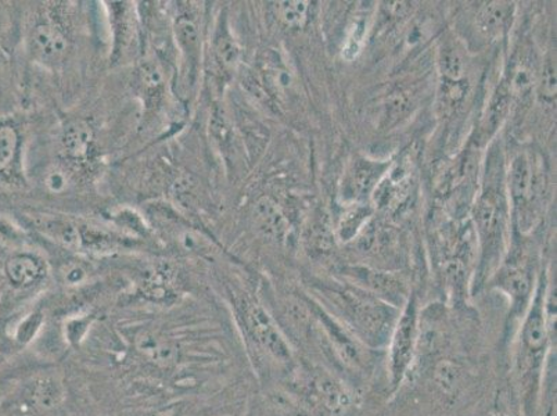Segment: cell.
I'll return each mask as SVG.
<instances>
[{
	"mask_svg": "<svg viewBox=\"0 0 557 416\" xmlns=\"http://www.w3.org/2000/svg\"><path fill=\"white\" fill-rule=\"evenodd\" d=\"M233 313L245 343L256 362L268 368H285L293 363V350L275 318L262 304L247 294L233 301Z\"/></svg>",
	"mask_w": 557,
	"mask_h": 416,
	"instance_id": "277c9868",
	"label": "cell"
},
{
	"mask_svg": "<svg viewBox=\"0 0 557 416\" xmlns=\"http://www.w3.org/2000/svg\"><path fill=\"white\" fill-rule=\"evenodd\" d=\"M48 276L47 262L34 253L13 252L0 266V278L9 292L27 293L37 289Z\"/></svg>",
	"mask_w": 557,
	"mask_h": 416,
	"instance_id": "4fadbf2b",
	"label": "cell"
},
{
	"mask_svg": "<svg viewBox=\"0 0 557 416\" xmlns=\"http://www.w3.org/2000/svg\"><path fill=\"white\" fill-rule=\"evenodd\" d=\"M368 22L364 17H359L354 22L351 29H349L346 45L343 49V58L351 62L356 59L363 48L364 38H367Z\"/></svg>",
	"mask_w": 557,
	"mask_h": 416,
	"instance_id": "83f0119b",
	"label": "cell"
},
{
	"mask_svg": "<svg viewBox=\"0 0 557 416\" xmlns=\"http://www.w3.org/2000/svg\"><path fill=\"white\" fill-rule=\"evenodd\" d=\"M541 90L546 99H554L556 95V69L554 63L548 62L542 70Z\"/></svg>",
	"mask_w": 557,
	"mask_h": 416,
	"instance_id": "f546056e",
	"label": "cell"
},
{
	"mask_svg": "<svg viewBox=\"0 0 557 416\" xmlns=\"http://www.w3.org/2000/svg\"><path fill=\"white\" fill-rule=\"evenodd\" d=\"M34 230L64 250L83 252V231L77 221L67 217L34 215L29 217Z\"/></svg>",
	"mask_w": 557,
	"mask_h": 416,
	"instance_id": "2e32d148",
	"label": "cell"
},
{
	"mask_svg": "<svg viewBox=\"0 0 557 416\" xmlns=\"http://www.w3.org/2000/svg\"><path fill=\"white\" fill-rule=\"evenodd\" d=\"M8 384H0V397H2V394L4 393V390H7Z\"/></svg>",
	"mask_w": 557,
	"mask_h": 416,
	"instance_id": "1f68e13d",
	"label": "cell"
},
{
	"mask_svg": "<svg viewBox=\"0 0 557 416\" xmlns=\"http://www.w3.org/2000/svg\"><path fill=\"white\" fill-rule=\"evenodd\" d=\"M420 338L418 298L412 294L399 313L388 346V369L392 388L398 389L417 358Z\"/></svg>",
	"mask_w": 557,
	"mask_h": 416,
	"instance_id": "52a82bcc",
	"label": "cell"
},
{
	"mask_svg": "<svg viewBox=\"0 0 557 416\" xmlns=\"http://www.w3.org/2000/svg\"><path fill=\"white\" fill-rule=\"evenodd\" d=\"M62 276L67 285L75 286L86 281V278H88V270H86L84 264L70 262L65 264L63 267Z\"/></svg>",
	"mask_w": 557,
	"mask_h": 416,
	"instance_id": "f1b7e54d",
	"label": "cell"
},
{
	"mask_svg": "<svg viewBox=\"0 0 557 416\" xmlns=\"http://www.w3.org/2000/svg\"><path fill=\"white\" fill-rule=\"evenodd\" d=\"M495 286L510 301L509 318H523L534 296V273L529 257L521 246L504 258L494 273Z\"/></svg>",
	"mask_w": 557,
	"mask_h": 416,
	"instance_id": "ba28073f",
	"label": "cell"
},
{
	"mask_svg": "<svg viewBox=\"0 0 557 416\" xmlns=\"http://www.w3.org/2000/svg\"><path fill=\"white\" fill-rule=\"evenodd\" d=\"M176 45H178L184 65L186 85H195L201 58V32L191 14L182 13L174 23Z\"/></svg>",
	"mask_w": 557,
	"mask_h": 416,
	"instance_id": "5bb4252c",
	"label": "cell"
},
{
	"mask_svg": "<svg viewBox=\"0 0 557 416\" xmlns=\"http://www.w3.org/2000/svg\"><path fill=\"white\" fill-rule=\"evenodd\" d=\"M307 306L315 317L319 328L325 334L334 354L341 358L346 367L359 369L364 365V357H368L369 348L348 331L344 325L333 318L325 308L312 301H307Z\"/></svg>",
	"mask_w": 557,
	"mask_h": 416,
	"instance_id": "8fae6325",
	"label": "cell"
},
{
	"mask_svg": "<svg viewBox=\"0 0 557 416\" xmlns=\"http://www.w3.org/2000/svg\"><path fill=\"white\" fill-rule=\"evenodd\" d=\"M388 166L386 162H376L371 160H359L354 166L351 176H349V187H351L352 195L357 199H363L369 193L376 189L380 181Z\"/></svg>",
	"mask_w": 557,
	"mask_h": 416,
	"instance_id": "ffe728a7",
	"label": "cell"
},
{
	"mask_svg": "<svg viewBox=\"0 0 557 416\" xmlns=\"http://www.w3.org/2000/svg\"><path fill=\"white\" fill-rule=\"evenodd\" d=\"M440 73L443 83H462L466 81V59L457 44L445 45L440 52Z\"/></svg>",
	"mask_w": 557,
	"mask_h": 416,
	"instance_id": "cb8c5ba5",
	"label": "cell"
},
{
	"mask_svg": "<svg viewBox=\"0 0 557 416\" xmlns=\"http://www.w3.org/2000/svg\"><path fill=\"white\" fill-rule=\"evenodd\" d=\"M252 220L258 233L270 241L285 240L288 222L282 208L271 197H261L252 210Z\"/></svg>",
	"mask_w": 557,
	"mask_h": 416,
	"instance_id": "ac0fdd59",
	"label": "cell"
},
{
	"mask_svg": "<svg viewBox=\"0 0 557 416\" xmlns=\"http://www.w3.org/2000/svg\"><path fill=\"white\" fill-rule=\"evenodd\" d=\"M511 205L519 230L524 232L534 224L536 210L544 196L545 175L541 160L531 151L521 150L510 161L508 178Z\"/></svg>",
	"mask_w": 557,
	"mask_h": 416,
	"instance_id": "8992f818",
	"label": "cell"
},
{
	"mask_svg": "<svg viewBox=\"0 0 557 416\" xmlns=\"http://www.w3.org/2000/svg\"><path fill=\"white\" fill-rule=\"evenodd\" d=\"M343 276L351 282L349 285L372 294L394 308L404 307L408 302L407 286L393 273L364 267H348L343 268Z\"/></svg>",
	"mask_w": 557,
	"mask_h": 416,
	"instance_id": "7c38bea8",
	"label": "cell"
},
{
	"mask_svg": "<svg viewBox=\"0 0 557 416\" xmlns=\"http://www.w3.org/2000/svg\"><path fill=\"white\" fill-rule=\"evenodd\" d=\"M111 10H113L111 17H113L114 27V53L120 56L128 52L132 44L135 42L136 28L134 19H132L134 16L126 3H113Z\"/></svg>",
	"mask_w": 557,
	"mask_h": 416,
	"instance_id": "7402d4cb",
	"label": "cell"
},
{
	"mask_svg": "<svg viewBox=\"0 0 557 416\" xmlns=\"http://www.w3.org/2000/svg\"><path fill=\"white\" fill-rule=\"evenodd\" d=\"M509 17V4L500 2L485 3L475 16L479 33L485 38L494 39L503 34Z\"/></svg>",
	"mask_w": 557,
	"mask_h": 416,
	"instance_id": "603a6c76",
	"label": "cell"
},
{
	"mask_svg": "<svg viewBox=\"0 0 557 416\" xmlns=\"http://www.w3.org/2000/svg\"><path fill=\"white\" fill-rule=\"evenodd\" d=\"M503 154L491 150L483 186L475 200L473 218L480 245L479 285L493 278L506 257V236L510 224V201L506 189Z\"/></svg>",
	"mask_w": 557,
	"mask_h": 416,
	"instance_id": "6da1fadb",
	"label": "cell"
},
{
	"mask_svg": "<svg viewBox=\"0 0 557 416\" xmlns=\"http://www.w3.org/2000/svg\"><path fill=\"white\" fill-rule=\"evenodd\" d=\"M60 154L64 161L78 166L90 159L95 149V131L88 121L69 120L59 132Z\"/></svg>",
	"mask_w": 557,
	"mask_h": 416,
	"instance_id": "9a60e30c",
	"label": "cell"
},
{
	"mask_svg": "<svg viewBox=\"0 0 557 416\" xmlns=\"http://www.w3.org/2000/svg\"><path fill=\"white\" fill-rule=\"evenodd\" d=\"M460 377H462V369L458 364L445 359L437 364L434 369V382L443 393L449 394L457 390Z\"/></svg>",
	"mask_w": 557,
	"mask_h": 416,
	"instance_id": "4316f807",
	"label": "cell"
},
{
	"mask_svg": "<svg viewBox=\"0 0 557 416\" xmlns=\"http://www.w3.org/2000/svg\"><path fill=\"white\" fill-rule=\"evenodd\" d=\"M27 52L33 62L47 69L59 68L67 59L70 39L52 19H39L28 28Z\"/></svg>",
	"mask_w": 557,
	"mask_h": 416,
	"instance_id": "30bf717a",
	"label": "cell"
},
{
	"mask_svg": "<svg viewBox=\"0 0 557 416\" xmlns=\"http://www.w3.org/2000/svg\"><path fill=\"white\" fill-rule=\"evenodd\" d=\"M275 14L278 20L285 27L292 29H300L308 23V19H310V2H300V0H295V2H278L275 3Z\"/></svg>",
	"mask_w": 557,
	"mask_h": 416,
	"instance_id": "484cf974",
	"label": "cell"
},
{
	"mask_svg": "<svg viewBox=\"0 0 557 416\" xmlns=\"http://www.w3.org/2000/svg\"><path fill=\"white\" fill-rule=\"evenodd\" d=\"M212 59L216 65L221 77H231L235 73L240 62V48L235 37L231 33L230 23L224 14L215 25L214 35H212Z\"/></svg>",
	"mask_w": 557,
	"mask_h": 416,
	"instance_id": "e0dca14e",
	"label": "cell"
},
{
	"mask_svg": "<svg viewBox=\"0 0 557 416\" xmlns=\"http://www.w3.org/2000/svg\"><path fill=\"white\" fill-rule=\"evenodd\" d=\"M132 353L146 368L157 372H170L178 368L182 362V344L180 339L164 331L144 329L129 339Z\"/></svg>",
	"mask_w": 557,
	"mask_h": 416,
	"instance_id": "9c48e42d",
	"label": "cell"
},
{
	"mask_svg": "<svg viewBox=\"0 0 557 416\" xmlns=\"http://www.w3.org/2000/svg\"><path fill=\"white\" fill-rule=\"evenodd\" d=\"M73 164L67 161L55 162L49 166L44 172L42 184L45 189L52 195H64L74 186V170Z\"/></svg>",
	"mask_w": 557,
	"mask_h": 416,
	"instance_id": "d4e9b609",
	"label": "cell"
},
{
	"mask_svg": "<svg viewBox=\"0 0 557 416\" xmlns=\"http://www.w3.org/2000/svg\"><path fill=\"white\" fill-rule=\"evenodd\" d=\"M136 85L149 103H157L165 88L164 71L154 60H145L136 70Z\"/></svg>",
	"mask_w": 557,
	"mask_h": 416,
	"instance_id": "44dd1931",
	"label": "cell"
},
{
	"mask_svg": "<svg viewBox=\"0 0 557 416\" xmlns=\"http://www.w3.org/2000/svg\"><path fill=\"white\" fill-rule=\"evenodd\" d=\"M363 216H367V215H364V212H362V211H354V212H351V217H356V220H359V217H363ZM346 224L347 225H344V228H342V230H343V237H347L348 231H349V227H352V222H351V224H349V222H346ZM358 224H361V221H359Z\"/></svg>",
	"mask_w": 557,
	"mask_h": 416,
	"instance_id": "4dcf8cb0",
	"label": "cell"
},
{
	"mask_svg": "<svg viewBox=\"0 0 557 416\" xmlns=\"http://www.w3.org/2000/svg\"><path fill=\"white\" fill-rule=\"evenodd\" d=\"M555 296L548 291L546 278L542 276L536 283L533 301L521 321L518 367L521 379L525 380V389L535 394L550 332L555 323Z\"/></svg>",
	"mask_w": 557,
	"mask_h": 416,
	"instance_id": "3957f363",
	"label": "cell"
},
{
	"mask_svg": "<svg viewBox=\"0 0 557 416\" xmlns=\"http://www.w3.org/2000/svg\"><path fill=\"white\" fill-rule=\"evenodd\" d=\"M67 389L59 374L38 370L8 384L0 397V416H52L62 409Z\"/></svg>",
	"mask_w": 557,
	"mask_h": 416,
	"instance_id": "5b68a950",
	"label": "cell"
},
{
	"mask_svg": "<svg viewBox=\"0 0 557 416\" xmlns=\"http://www.w3.org/2000/svg\"><path fill=\"white\" fill-rule=\"evenodd\" d=\"M22 151V135L8 119H0V176H13Z\"/></svg>",
	"mask_w": 557,
	"mask_h": 416,
	"instance_id": "d6986e66",
	"label": "cell"
},
{
	"mask_svg": "<svg viewBox=\"0 0 557 416\" xmlns=\"http://www.w3.org/2000/svg\"><path fill=\"white\" fill-rule=\"evenodd\" d=\"M319 292L329 306L327 313L364 346L371 350L387 346L399 317L398 308L349 283H323Z\"/></svg>",
	"mask_w": 557,
	"mask_h": 416,
	"instance_id": "7a4b0ae2",
	"label": "cell"
}]
</instances>
